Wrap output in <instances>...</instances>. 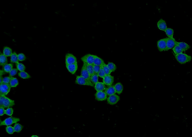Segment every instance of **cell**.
I'll return each instance as SVG.
<instances>
[{
    "mask_svg": "<svg viewBox=\"0 0 192 137\" xmlns=\"http://www.w3.org/2000/svg\"><path fill=\"white\" fill-rule=\"evenodd\" d=\"M15 105L14 101L6 97L5 95L0 94V106L3 108H9Z\"/></svg>",
    "mask_w": 192,
    "mask_h": 137,
    "instance_id": "6da1fadb",
    "label": "cell"
},
{
    "mask_svg": "<svg viewBox=\"0 0 192 137\" xmlns=\"http://www.w3.org/2000/svg\"><path fill=\"white\" fill-rule=\"evenodd\" d=\"M174 55L176 60L181 64H185L191 60V56L182 53Z\"/></svg>",
    "mask_w": 192,
    "mask_h": 137,
    "instance_id": "7a4b0ae2",
    "label": "cell"
},
{
    "mask_svg": "<svg viewBox=\"0 0 192 137\" xmlns=\"http://www.w3.org/2000/svg\"><path fill=\"white\" fill-rule=\"evenodd\" d=\"M75 83L80 85H86L93 86L94 84L90 81L84 78L81 76H77L75 81Z\"/></svg>",
    "mask_w": 192,
    "mask_h": 137,
    "instance_id": "3957f363",
    "label": "cell"
},
{
    "mask_svg": "<svg viewBox=\"0 0 192 137\" xmlns=\"http://www.w3.org/2000/svg\"><path fill=\"white\" fill-rule=\"evenodd\" d=\"M20 121L19 118L10 117H8L3 121L0 122V126L2 125H10L12 124L16 123Z\"/></svg>",
    "mask_w": 192,
    "mask_h": 137,
    "instance_id": "277c9868",
    "label": "cell"
},
{
    "mask_svg": "<svg viewBox=\"0 0 192 137\" xmlns=\"http://www.w3.org/2000/svg\"><path fill=\"white\" fill-rule=\"evenodd\" d=\"M66 65L77 63V58L71 53H67L65 56Z\"/></svg>",
    "mask_w": 192,
    "mask_h": 137,
    "instance_id": "5b68a950",
    "label": "cell"
},
{
    "mask_svg": "<svg viewBox=\"0 0 192 137\" xmlns=\"http://www.w3.org/2000/svg\"><path fill=\"white\" fill-rule=\"evenodd\" d=\"M11 87L9 83H1L0 84V94L6 95L10 92Z\"/></svg>",
    "mask_w": 192,
    "mask_h": 137,
    "instance_id": "8992f818",
    "label": "cell"
},
{
    "mask_svg": "<svg viewBox=\"0 0 192 137\" xmlns=\"http://www.w3.org/2000/svg\"><path fill=\"white\" fill-rule=\"evenodd\" d=\"M94 57V55L88 54L82 57L81 59L84 63L93 65Z\"/></svg>",
    "mask_w": 192,
    "mask_h": 137,
    "instance_id": "52a82bcc",
    "label": "cell"
},
{
    "mask_svg": "<svg viewBox=\"0 0 192 137\" xmlns=\"http://www.w3.org/2000/svg\"><path fill=\"white\" fill-rule=\"evenodd\" d=\"M167 38H163L158 41L157 47L159 51L160 52L166 51V48Z\"/></svg>",
    "mask_w": 192,
    "mask_h": 137,
    "instance_id": "ba28073f",
    "label": "cell"
},
{
    "mask_svg": "<svg viewBox=\"0 0 192 137\" xmlns=\"http://www.w3.org/2000/svg\"><path fill=\"white\" fill-rule=\"evenodd\" d=\"M120 99L119 96L114 94L109 96L107 99V101L108 104L113 105L116 104Z\"/></svg>",
    "mask_w": 192,
    "mask_h": 137,
    "instance_id": "9c48e42d",
    "label": "cell"
},
{
    "mask_svg": "<svg viewBox=\"0 0 192 137\" xmlns=\"http://www.w3.org/2000/svg\"><path fill=\"white\" fill-rule=\"evenodd\" d=\"M95 96L96 99L98 101L105 100L107 98V94L102 91H97Z\"/></svg>",
    "mask_w": 192,
    "mask_h": 137,
    "instance_id": "30bf717a",
    "label": "cell"
},
{
    "mask_svg": "<svg viewBox=\"0 0 192 137\" xmlns=\"http://www.w3.org/2000/svg\"><path fill=\"white\" fill-rule=\"evenodd\" d=\"M177 42L173 37L167 38L166 41V51L174 47L177 44Z\"/></svg>",
    "mask_w": 192,
    "mask_h": 137,
    "instance_id": "8fae6325",
    "label": "cell"
},
{
    "mask_svg": "<svg viewBox=\"0 0 192 137\" xmlns=\"http://www.w3.org/2000/svg\"><path fill=\"white\" fill-rule=\"evenodd\" d=\"M103 82L105 85L108 86H111L114 81V77L110 75H106L103 78Z\"/></svg>",
    "mask_w": 192,
    "mask_h": 137,
    "instance_id": "7c38bea8",
    "label": "cell"
},
{
    "mask_svg": "<svg viewBox=\"0 0 192 137\" xmlns=\"http://www.w3.org/2000/svg\"><path fill=\"white\" fill-rule=\"evenodd\" d=\"M81 76L86 79L90 81V76L84 64L81 69Z\"/></svg>",
    "mask_w": 192,
    "mask_h": 137,
    "instance_id": "4fadbf2b",
    "label": "cell"
},
{
    "mask_svg": "<svg viewBox=\"0 0 192 137\" xmlns=\"http://www.w3.org/2000/svg\"><path fill=\"white\" fill-rule=\"evenodd\" d=\"M67 69L72 74H74L78 68L77 63L71 64L66 65Z\"/></svg>",
    "mask_w": 192,
    "mask_h": 137,
    "instance_id": "5bb4252c",
    "label": "cell"
},
{
    "mask_svg": "<svg viewBox=\"0 0 192 137\" xmlns=\"http://www.w3.org/2000/svg\"><path fill=\"white\" fill-rule=\"evenodd\" d=\"M158 28L160 30L165 31L167 28L165 21L162 19H160L157 23Z\"/></svg>",
    "mask_w": 192,
    "mask_h": 137,
    "instance_id": "9a60e30c",
    "label": "cell"
},
{
    "mask_svg": "<svg viewBox=\"0 0 192 137\" xmlns=\"http://www.w3.org/2000/svg\"><path fill=\"white\" fill-rule=\"evenodd\" d=\"M105 63L102 59L94 55L93 65H98L102 67Z\"/></svg>",
    "mask_w": 192,
    "mask_h": 137,
    "instance_id": "2e32d148",
    "label": "cell"
},
{
    "mask_svg": "<svg viewBox=\"0 0 192 137\" xmlns=\"http://www.w3.org/2000/svg\"><path fill=\"white\" fill-rule=\"evenodd\" d=\"M94 87L97 91H102L106 89L103 82H99L95 84Z\"/></svg>",
    "mask_w": 192,
    "mask_h": 137,
    "instance_id": "e0dca14e",
    "label": "cell"
},
{
    "mask_svg": "<svg viewBox=\"0 0 192 137\" xmlns=\"http://www.w3.org/2000/svg\"><path fill=\"white\" fill-rule=\"evenodd\" d=\"M114 86L116 93L118 94H120L122 93L123 90V86L121 83H117Z\"/></svg>",
    "mask_w": 192,
    "mask_h": 137,
    "instance_id": "ac0fdd59",
    "label": "cell"
},
{
    "mask_svg": "<svg viewBox=\"0 0 192 137\" xmlns=\"http://www.w3.org/2000/svg\"><path fill=\"white\" fill-rule=\"evenodd\" d=\"M105 93L107 95H110L115 94L116 93L114 86H110L105 89Z\"/></svg>",
    "mask_w": 192,
    "mask_h": 137,
    "instance_id": "d6986e66",
    "label": "cell"
},
{
    "mask_svg": "<svg viewBox=\"0 0 192 137\" xmlns=\"http://www.w3.org/2000/svg\"><path fill=\"white\" fill-rule=\"evenodd\" d=\"M177 44L181 48L183 51H185L190 48L189 45L184 42H177Z\"/></svg>",
    "mask_w": 192,
    "mask_h": 137,
    "instance_id": "ffe728a7",
    "label": "cell"
},
{
    "mask_svg": "<svg viewBox=\"0 0 192 137\" xmlns=\"http://www.w3.org/2000/svg\"><path fill=\"white\" fill-rule=\"evenodd\" d=\"M84 64L85 65L86 69L89 73L90 76H91L94 74L93 65L85 63H84Z\"/></svg>",
    "mask_w": 192,
    "mask_h": 137,
    "instance_id": "44dd1931",
    "label": "cell"
},
{
    "mask_svg": "<svg viewBox=\"0 0 192 137\" xmlns=\"http://www.w3.org/2000/svg\"><path fill=\"white\" fill-rule=\"evenodd\" d=\"M3 54L6 56H11L12 54L11 49L7 47H5L3 50Z\"/></svg>",
    "mask_w": 192,
    "mask_h": 137,
    "instance_id": "7402d4cb",
    "label": "cell"
},
{
    "mask_svg": "<svg viewBox=\"0 0 192 137\" xmlns=\"http://www.w3.org/2000/svg\"><path fill=\"white\" fill-rule=\"evenodd\" d=\"M6 56L3 54L0 53V64L1 66H4L7 64V62Z\"/></svg>",
    "mask_w": 192,
    "mask_h": 137,
    "instance_id": "603a6c76",
    "label": "cell"
},
{
    "mask_svg": "<svg viewBox=\"0 0 192 137\" xmlns=\"http://www.w3.org/2000/svg\"><path fill=\"white\" fill-rule=\"evenodd\" d=\"M9 84L11 87H15L18 84V81L16 78L12 76Z\"/></svg>",
    "mask_w": 192,
    "mask_h": 137,
    "instance_id": "cb8c5ba5",
    "label": "cell"
},
{
    "mask_svg": "<svg viewBox=\"0 0 192 137\" xmlns=\"http://www.w3.org/2000/svg\"><path fill=\"white\" fill-rule=\"evenodd\" d=\"M11 62H18V55L15 52H13L11 56Z\"/></svg>",
    "mask_w": 192,
    "mask_h": 137,
    "instance_id": "d4e9b609",
    "label": "cell"
},
{
    "mask_svg": "<svg viewBox=\"0 0 192 137\" xmlns=\"http://www.w3.org/2000/svg\"><path fill=\"white\" fill-rule=\"evenodd\" d=\"M18 75L23 79H28L31 77L30 75L24 71H20L18 73Z\"/></svg>",
    "mask_w": 192,
    "mask_h": 137,
    "instance_id": "484cf974",
    "label": "cell"
},
{
    "mask_svg": "<svg viewBox=\"0 0 192 137\" xmlns=\"http://www.w3.org/2000/svg\"><path fill=\"white\" fill-rule=\"evenodd\" d=\"M23 127V125L19 123H17L15 124L13 128L15 132L19 133L21 131Z\"/></svg>",
    "mask_w": 192,
    "mask_h": 137,
    "instance_id": "4316f807",
    "label": "cell"
},
{
    "mask_svg": "<svg viewBox=\"0 0 192 137\" xmlns=\"http://www.w3.org/2000/svg\"><path fill=\"white\" fill-rule=\"evenodd\" d=\"M168 38L173 37V30L170 28H167L164 31Z\"/></svg>",
    "mask_w": 192,
    "mask_h": 137,
    "instance_id": "83f0119b",
    "label": "cell"
},
{
    "mask_svg": "<svg viewBox=\"0 0 192 137\" xmlns=\"http://www.w3.org/2000/svg\"><path fill=\"white\" fill-rule=\"evenodd\" d=\"M13 65L11 64H6L4 66L3 69L4 71L9 72L12 69Z\"/></svg>",
    "mask_w": 192,
    "mask_h": 137,
    "instance_id": "f1b7e54d",
    "label": "cell"
},
{
    "mask_svg": "<svg viewBox=\"0 0 192 137\" xmlns=\"http://www.w3.org/2000/svg\"><path fill=\"white\" fill-rule=\"evenodd\" d=\"M173 50L175 54H178L180 53H182L183 52L181 48L177 44L173 47Z\"/></svg>",
    "mask_w": 192,
    "mask_h": 137,
    "instance_id": "f546056e",
    "label": "cell"
},
{
    "mask_svg": "<svg viewBox=\"0 0 192 137\" xmlns=\"http://www.w3.org/2000/svg\"><path fill=\"white\" fill-rule=\"evenodd\" d=\"M98 75L97 74H94L90 77V81L94 84L98 82Z\"/></svg>",
    "mask_w": 192,
    "mask_h": 137,
    "instance_id": "4dcf8cb0",
    "label": "cell"
},
{
    "mask_svg": "<svg viewBox=\"0 0 192 137\" xmlns=\"http://www.w3.org/2000/svg\"><path fill=\"white\" fill-rule=\"evenodd\" d=\"M107 65L111 72L114 71L116 68L115 64L112 62H108Z\"/></svg>",
    "mask_w": 192,
    "mask_h": 137,
    "instance_id": "1f68e13d",
    "label": "cell"
},
{
    "mask_svg": "<svg viewBox=\"0 0 192 137\" xmlns=\"http://www.w3.org/2000/svg\"><path fill=\"white\" fill-rule=\"evenodd\" d=\"M16 66L17 69L20 71H24L25 68L22 63L17 62L16 63Z\"/></svg>",
    "mask_w": 192,
    "mask_h": 137,
    "instance_id": "d6a6232c",
    "label": "cell"
},
{
    "mask_svg": "<svg viewBox=\"0 0 192 137\" xmlns=\"http://www.w3.org/2000/svg\"><path fill=\"white\" fill-rule=\"evenodd\" d=\"M97 75L98 76L103 78L106 75L105 72L102 67H101Z\"/></svg>",
    "mask_w": 192,
    "mask_h": 137,
    "instance_id": "836d02e7",
    "label": "cell"
},
{
    "mask_svg": "<svg viewBox=\"0 0 192 137\" xmlns=\"http://www.w3.org/2000/svg\"><path fill=\"white\" fill-rule=\"evenodd\" d=\"M102 67L105 72L106 75H110L111 72L108 68L107 65L105 64Z\"/></svg>",
    "mask_w": 192,
    "mask_h": 137,
    "instance_id": "e575fe53",
    "label": "cell"
},
{
    "mask_svg": "<svg viewBox=\"0 0 192 137\" xmlns=\"http://www.w3.org/2000/svg\"><path fill=\"white\" fill-rule=\"evenodd\" d=\"M6 131L10 134H12L15 132L13 127L11 126H7L6 128Z\"/></svg>",
    "mask_w": 192,
    "mask_h": 137,
    "instance_id": "d590c367",
    "label": "cell"
},
{
    "mask_svg": "<svg viewBox=\"0 0 192 137\" xmlns=\"http://www.w3.org/2000/svg\"><path fill=\"white\" fill-rule=\"evenodd\" d=\"M13 110L11 108H8L5 110V114L9 116L12 115L13 112Z\"/></svg>",
    "mask_w": 192,
    "mask_h": 137,
    "instance_id": "8d00e7d4",
    "label": "cell"
},
{
    "mask_svg": "<svg viewBox=\"0 0 192 137\" xmlns=\"http://www.w3.org/2000/svg\"><path fill=\"white\" fill-rule=\"evenodd\" d=\"M101 67L100 66L93 65V70L94 74H97L99 72Z\"/></svg>",
    "mask_w": 192,
    "mask_h": 137,
    "instance_id": "74e56055",
    "label": "cell"
},
{
    "mask_svg": "<svg viewBox=\"0 0 192 137\" xmlns=\"http://www.w3.org/2000/svg\"><path fill=\"white\" fill-rule=\"evenodd\" d=\"M12 77V76H9V77H5L4 78H3L1 83L6 84L9 83Z\"/></svg>",
    "mask_w": 192,
    "mask_h": 137,
    "instance_id": "f35d334b",
    "label": "cell"
},
{
    "mask_svg": "<svg viewBox=\"0 0 192 137\" xmlns=\"http://www.w3.org/2000/svg\"><path fill=\"white\" fill-rule=\"evenodd\" d=\"M18 58L19 61H23L25 60L26 58L25 55L22 53H20L18 55Z\"/></svg>",
    "mask_w": 192,
    "mask_h": 137,
    "instance_id": "ab89813d",
    "label": "cell"
},
{
    "mask_svg": "<svg viewBox=\"0 0 192 137\" xmlns=\"http://www.w3.org/2000/svg\"><path fill=\"white\" fill-rule=\"evenodd\" d=\"M18 69L16 68L12 69L9 72L10 76H12L16 75L18 71Z\"/></svg>",
    "mask_w": 192,
    "mask_h": 137,
    "instance_id": "60d3db41",
    "label": "cell"
},
{
    "mask_svg": "<svg viewBox=\"0 0 192 137\" xmlns=\"http://www.w3.org/2000/svg\"><path fill=\"white\" fill-rule=\"evenodd\" d=\"M5 110L4 108L0 106V115L2 116L5 114Z\"/></svg>",
    "mask_w": 192,
    "mask_h": 137,
    "instance_id": "b9f144b4",
    "label": "cell"
},
{
    "mask_svg": "<svg viewBox=\"0 0 192 137\" xmlns=\"http://www.w3.org/2000/svg\"><path fill=\"white\" fill-rule=\"evenodd\" d=\"M3 78L1 75L0 76V84L2 81Z\"/></svg>",
    "mask_w": 192,
    "mask_h": 137,
    "instance_id": "7bdbcfd3",
    "label": "cell"
},
{
    "mask_svg": "<svg viewBox=\"0 0 192 137\" xmlns=\"http://www.w3.org/2000/svg\"><path fill=\"white\" fill-rule=\"evenodd\" d=\"M4 74V72L2 70H0V75L1 76L2 75H3Z\"/></svg>",
    "mask_w": 192,
    "mask_h": 137,
    "instance_id": "ee69618b",
    "label": "cell"
},
{
    "mask_svg": "<svg viewBox=\"0 0 192 137\" xmlns=\"http://www.w3.org/2000/svg\"><path fill=\"white\" fill-rule=\"evenodd\" d=\"M31 137H39L37 136V135H33L31 136Z\"/></svg>",
    "mask_w": 192,
    "mask_h": 137,
    "instance_id": "f6af8a7d",
    "label": "cell"
}]
</instances>
